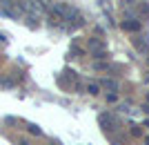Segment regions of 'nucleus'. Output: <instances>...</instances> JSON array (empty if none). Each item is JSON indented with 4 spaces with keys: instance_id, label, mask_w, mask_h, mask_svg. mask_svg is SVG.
Here are the masks:
<instances>
[{
    "instance_id": "obj_1",
    "label": "nucleus",
    "mask_w": 149,
    "mask_h": 145,
    "mask_svg": "<svg viewBox=\"0 0 149 145\" xmlns=\"http://www.w3.org/2000/svg\"><path fill=\"white\" fill-rule=\"evenodd\" d=\"M147 143H149V139H147Z\"/></svg>"
}]
</instances>
